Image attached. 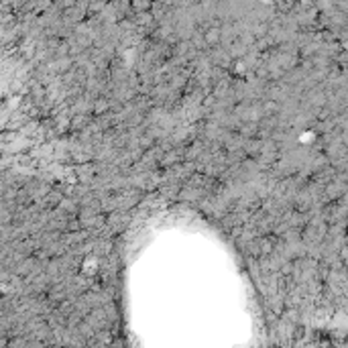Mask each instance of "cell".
<instances>
[{
  "label": "cell",
  "instance_id": "1",
  "mask_svg": "<svg viewBox=\"0 0 348 348\" xmlns=\"http://www.w3.org/2000/svg\"><path fill=\"white\" fill-rule=\"evenodd\" d=\"M206 37H208V43H216L218 41V31H210Z\"/></svg>",
  "mask_w": 348,
  "mask_h": 348
},
{
  "label": "cell",
  "instance_id": "2",
  "mask_svg": "<svg viewBox=\"0 0 348 348\" xmlns=\"http://www.w3.org/2000/svg\"><path fill=\"white\" fill-rule=\"evenodd\" d=\"M104 110H108V104L104 102V100H100V102L96 104V112H104Z\"/></svg>",
  "mask_w": 348,
  "mask_h": 348
}]
</instances>
